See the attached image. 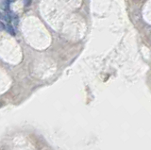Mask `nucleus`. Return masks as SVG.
<instances>
[{
	"mask_svg": "<svg viewBox=\"0 0 151 150\" xmlns=\"http://www.w3.org/2000/svg\"><path fill=\"white\" fill-rule=\"evenodd\" d=\"M9 4H11V0H3L1 4V7L4 11H9Z\"/></svg>",
	"mask_w": 151,
	"mask_h": 150,
	"instance_id": "obj_1",
	"label": "nucleus"
},
{
	"mask_svg": "<svg viewBox=\"0 0 151 150\" xmlns=\"http://www.w3.org/2000/svg\"><path fill=\"white\" fill-rule=\"evenodd\" d=\"M6 29H7V30L9 31V33L11 34V35H15V31H14V29H13V27L11 25V24H7V26H6Z\"/></svg>",
	"mask_w": 151,
	"mask_h": 150,
	"instance_id": "obj_2",
	"label": "nucleus"
},
{
	"mask_svg": "<svg viewBox=\"0 0 151 150\" xmlns=\"http://www.w3.org/2000/svg\"><path fill=\"white\" fill-rule=\"evenodd\" d=\"M31 4V0H25V5L27 7L28 5H30Z\"/></svg>",
	"mask_w": 151,
	"mask_h": 150,
	"instance_id": "obj_4",
	"label": "nucleus"
},
{
	"mask_svg": "<svg viewBox=\"0 0 151 150\" xmlns=\"http://www.w3.org/2000/svg\"><path fill=\"white\" fill-rule=\"evenodd\" d=\"M2 17V13L1 12H0V18H1Z\"/></svg>",
	"mask_w": 151,
	"mask_h": 150,
	"instance_id": "obj_5",
	"label": "nucleus"
},
{
	"mask_svg": "<svg viewBox=\"0 0 151 150\" xmlns=\"http://www.w3.org/2000/svg\"><path fill=\"white\" fill-rule=\"evenodd\" d=\"M0 29H1V30L6 29V26H5L4 24H2L1 22H0Z\"/></svg>",
	"mask_w": 151,
	"mask_h": 150,
	"instance_id": "obj_3",
	"label": "nucleus"
}]
</instances>
